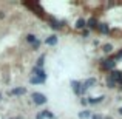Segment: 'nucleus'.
<instances>
[{
	"mask_svg": "<svg viewBox=\"0 0 122 119\" xmlns=\"http://www.w3.org/2000/svg\"><path fill=\"white\" fill-rule=\"evenodd\" d=\"M93 119H102L101 116H93Z\"/></svg>",
	"mask_w": 122,
	"mask_h": 119,
	"instance_id": "20",
	"label": "nucleus"
},
{
	"mask_svg": "<svg viewBox=\"0 0 122 119\" xmlns=\"http://www.w3.org/2000/svg\"><path fill=\"white\" fill-rule=\"evenodd\" d=\"M26 40L30 42V43H34V42L37 40V37L34 36V34H28V36H26Z\"/></svg>",
	"mask_w": 122,
	"mask_h": 119,
	"instance_id": "13",
	"label": "nucleus"
},
{
	"mask_svg": "<svg viewBox=\"0 0 122 119\" xmlns=\"http://www.w3.org/2000/svg\"><path fill=\"white\" fill-rule=\"evenodd\" d=\"M71 87H73V90H74L76 94H81V93H82V83H81V82H77V80H73V82H71Z\"/></svg>",
	"mask_w": 122,
	"mask_h": 119,
	"instance_id": "4",
	"label": "nucleus"
},
{
	"mask_svg": "<svg viewBox=\"0 0 122 119\" xmlns=\"http://www.w3.org/2000/svg\"><path fill=\"white\" fill-rule=\"evenodd\" d=\"M94 83H96V79H94V78H90V79H86L85 82L82 83V93L85 91L86 88H90V87H91V85H94Z\"/></svg>",
	"mask_w": 122,
	"mask_h": 119,
	"instance_id": "3",
	"label": "nucleus"
},
{
	"mask_svg": "<svg viewBox=\"0 0 122 119\" xmlns=\"http://www.w3.org/2000/svg\"><path fill=\"white\" fill-rule=\"evenodd\" d=\"M25 91H26L25 88L19 87V88H14V90H11V91H9V94H11V96H14V94H23Z\"/></svg>",
	"mask_w": 122,
	"mask_h": 119,
	"instance_id": "6",
	"label": "nucleus"
},
{
	"mask_svg": "<svg viewBox=\"0 0 122 119\" xmlns=\"http://www.w3.org/2000/svg\"><path fill=\"white\" fill-rule=\"evenodd\" d=\"M86 25H88L90 28H96V26H97V22H96V19H94V17H91L88 22H86Z\"/></svg>",
	"mask_w": 122,
	"mask_h": 119,
	"instance_id": "11",
	"label": "nucleus"
},
{
	"mask_svg": "<svg viewBox=\"0 0 122 119\" xmlns=\"http://www.w3.org/2000/svg\"><path fill=\"white\" fill-rule=\"evenodd\" d=\"M33 74H34V78H40V79H46V74H45V71L42 68H37V67H34V70H33Z\"/></svg>",
	"mask_w": 122,
	"mask_h": 119,
	"instance_id": "2",
	"label": "nucleus"
},
{
	"mask_svg": "<svg viewBox=\"0 0 122 119\" xmlns=\"http://www.w3.org/2000/svg\"><path fill=\"white\" fill-rule=\"evenodd\" d=\"M88 116H90V111H85V110H83V111L79 113V118H81V119H85V118H88Z\"/></svg>",
	"mask_w": 122,
	"mask_h": 119,
	"instance_id": "15",
	"label": "nucleus"
},
{
	"mask_svg": "<svg viewBox=\"0 0 122 119\" xmlns=\"http://www.w3.org/2000/svg\"><path fill=\"white\" fill-rule=\"evenodd\" d=\"M97 28H99V31H101V33H104V34H107L108 31H110V26H108L107 23H101V25H97Z\"/></svg>",
	"mask_w": 122,
	"mask_h": 119,
	"instance_id": "7",
	"label": "nucleus"
},
{
	"mask_svg": "<svg viewBox=\"0 0 122 119\" xmlns=\"http://www.w3.org/2000/svg\"><path fill=\"white\" fill-rule=\"evenodd\" d=\"M102 101H104V96H99V98H90L88 99L90 104H99V102H102Z\"/></svg>",
	"mask_w": 122,
	"mask_h": 119,
	"instance_id": "9",
	"label": "nucleus"
},
{
	"mask_svg": "<svg viewBox=\"0 0 122 119\" xmlns=\"http://www.w3.org/2000/svg\"><path fill=\"white\" fill-rule=\"evenodd\" d=\"M114 65H116V60H114V59H111V60H104V63H102V68L111 70V68H114Z\"/></svg>",
	"mask_w": 122,
	"mask_h": 119,
	"instance_id": "5",
	"label": "nucleus"
},
{
	"mask_svg": "<svg viewBox=\"0 0 122 119\" xmlns=\"http://www.w3.org/2000/svg\"><path fill=\"white\" fill-rule=\"evenodd\" d=\"M104 51H105V53H111V51H113V47H111L110 43L104 45Z\"/></svg>",
	"mask_w": 122,
	"mask_h": 119,
	"instance_id": "16",
	"label": "nucleus"
},
{
	"mask_svg": "<svg viewBox=\"0 0 122 119\" xmlns=\"http://www.w3.org/2000/svg\"><path fill=\"white\" fill-rule=\"evenodd\" d=\"M119 113H121V114H122V107H121V108H119Z\"/></svg>",
	"mask_w": 122,
	"mask_h": 119,
	"instance_id": "21",
	"label": "nucleus"
},
{
	"mask_svg": "<svg viewBox=\"0 0 122 119\" xmlns=\"http://www.w3.org/2000/svg\"><path fill=\"white\" fill-rule=\"evenodd\" d=\"M39 40H36V42H34V43H33V48H39Z\"/></svg>",
	"mask_w": 122,
	"mask_h": 119,
	"instance_id": "18",
	"label": "nucleus"
},
{
	"mask_svg": "<svg viewBox=\"0 0 122 119\" xmlns=\"http://www.w3.org/2000/svg\"><path fill=\"white\" fill-rule=\"evenodd\" d=\"M81 104L85 105V104H88V101H86V99H81Z\"/></svg>",
	"mask_w": 122,
	"mask_h": 119,
	"instance_id": "19",
	"label": "nucleus"
},
{
	"mask_svg": "<svg viewBox=\"0 0 122 119\" xmlns=\"http://www.w3.org/2000/svg\"><path fill=\"white\" fill-rule=\"evenodd\" d=\"M43 60H45V56H40L39 60H37V68H42V65H43Z\"/></svg>",
	"mask_w": 122,
	"mask_h": 119,
	"instance_id": "17",
	"label": "nucleus"
},
{
	"mask_svg": "<svg viewBox=\"0 0 122 119\" xmlns=\"http://www.w3.org/2000/svg\"><path fill=\"white\" fill-rule=\"evenodd\" d=\"M33 101L37 105H43L46 102V96H43L42 93H33Z\"/></svg>",
	"mask_w": 122,
	"mask_h": 119,
	"instance_id": "1",
	"label": "nucleus"
},
{
	"mask_svg": "<svg viewBox=\"0 0 122 119\" xmlns=\"http://www.w3.org/2000/svg\"><path fill=\"white\" fill-rule=\"evenodd\" d=\"M114 85H116V82H114L113 79L108 78V80H107V87H108V88H114Z\"/></svg>",
	"mask_w": 122,
	"mask_h": 119,
	"instance_id": "14",
	"label": "nucleus"
},
{
	"mask_svg": "<svg viewBox=\"0 0 122 119\" xmlns=\"http://www.w3.org/2000/svg\"><path fill=\"white\" fill-rule=\"evenodd\" d=\"M85 25H86V20H83V19H79V20L76 22V28H77V30H82Z\"/></svg>",
	"mask_w": 122,
	"mask_h": 119,
	"instance_id": "10",
	"label": "nucleus"
},
{
	"mask_svg": "<svg viewBox=\"0 0 122 119\" xmlns=\"http://www.w3.org/2000/svg\"><path fill=\"white\" fill-rule=\"evenodd\" d=\"M45 43H46V45H56L57 43V37L56 36H50L46 40H45Z\"/></svg>",
	"mask_w": 122,
	"mask_h": 119,
	"instance_id": "8",
	"label": "nucleus"
},
{
	"mask_svg": "<svg viewBox=\"0 0 122 119\" xmlns=\"http://www.w3.org/2000/svg\"><path fill=\"white\" fill-rule=\"evenodd\" d=\"M30 82H31V83H43L45 80H43V79H40V78H34V76H33V78L30 79Z\"/></svg>",
	"mask_w": 122,
	"mask_h": 119,
	"instance_id": "12",
	"label": "nucleus"
}]
</instances>
